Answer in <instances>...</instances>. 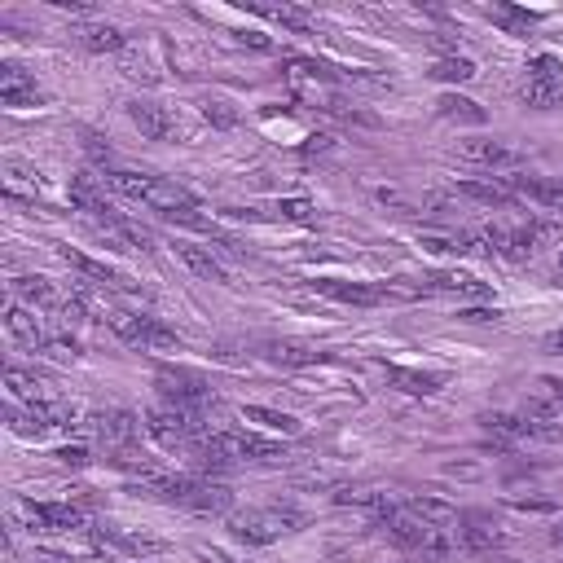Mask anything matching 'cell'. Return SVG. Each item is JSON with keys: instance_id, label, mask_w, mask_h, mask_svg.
Returning <instances> with one entry per match:
<instances>
[{"instance_id": "6da1fadb", "label": "cell", "mask_w": 563, "mask_h": 563, "mask_svg": "<svg viewBox=\"0 0 563 563\" xmlns=\"http://www.w3.org/2000/svg\"><path fill=\"white\" fill-rule=\"evenodd\" d=\"M304 528V511L295 506H260V511H242L229 515V533L247 546H273L282 533H300Z\"/></svg>"}, {"instance_id": "7a4b0ae2", "label": "cell", "mask_w": 563, "mask_h": 563, "mask_svg": "<svg viewBox=\"0 0 563 563\" xmlns=\"http://www.w3.org/2000/svg\"><path fill=\"white\" fill-rule=\"evenodd\" d=\"M106 181L115 185L124 198H137V203H150V207H159L163 216H172V212H185V207H194L190 203V194L181 190V185H168V181H159V176H141V172H106Z\"/></svg>"}, {"instance_id": "3957f363", "label": "cell", "mask_w": 563, "mask_h": 563, "mask_svg": "<svg viewBox=\"0 0 563 563\" xmlns=\"http://www.w3.org/2000/svg\"><path fill=\"white\" fill-rule=\"evenodd\" d=\"M146 427L150 436L159 440V445H185L190 449L198 436H203V418H198V410H185V405H154V410L146 414Z\"/></svg>"}, {"instance_id": "277c9868", "label": "cell", "mask_w": 563, "mask_h": 563, "mask_svg": "<svg viewBox=\"0 0 563 563\" xmlns=\"http://www.w3.org/2000/svg\"><path fill=\"white\" fill-rule=\"evenodd\" d=\"M106 322H110V330H115L124 344H137V348H154V352H168V348H176L181 339L172 335L168 326H159L154 317H141V313H128V308H110L106 313Z\"/></svg>"}, {"instance_id": "5b68a950", "label": "cell", "mask_w": 563, "mask_h": 563, "mask_svg": "<svg viewBox=\"0 0 563 563\" xmlns=\"http://www.w3.org/2000/svg\"><path fill=\"white\" fill-rule=\"evenodd\" d=\"M154 388L168 405H185V410H203L212 401V383L194 370H181V366H163L154 374Z\"/></svg>"}, {"instance_id": "8992f818", "label": "cell", "mask_w": 563, "mask_h": 563, "mask_svg": "<svg viewBox=\"0 0 563 563\" xmlns=\"http://www.w3.org/2000/svg\"><path fill=\"white\" fill-rule=\"evenodd\" d=\"M220 454H225L229 462H260V467H278V462H286L291 454H286V445H278V440H264L256 432H220Z\"/></svg>"}, {"instance_id": "52a82bcc", "label": "cell", "mask_w": 563, "mask_h": 563, "mask_svg": "<svg viewBox=\"0 0 563 563\" xmlns=\"http://www.w3.org/2000/svg\"><path fill=\"white\" fill-rule=\"evenodd\" d=\"M458 533H462V546L476 550V555H498V546L506 542V528L489 511H467L458 520Z\"/></svg>"}, {"instance_id": "ba28073f", "label": "cell", "mask_w": 563, "mask_h": 563, "mask_svg": "<svg viewBox=\"0 0 563 563\" xmlns=\"http://www.w3.org/2000/svg\"><path fill=\"white\" fill-rule=\"evenodd\" d=\"M22 515L31 520V528H40V533H71V528H84V511L71 502H27L22 506Z\"/></svg>"}, {"instance_id": "9c48e42d", "label": "cell", "mask_w": 563, "mask_h": 563, "mask_svg": "<svg viewBox=\"0 0 563 563\" xmlns=\"http://www.w3.org/2000/svg\"><path fill=\"white\" fill-rule=\"evenodd\" d=\"M313 286L326 295V300H335V304H357V308H370V304H383V300H388V295H383V286H366V282L317 278Z\"/></svg>"}, {"instance_id": "30bf717a", "label": "cell", "mask_w": 563, "mask_h": 563, "mask_svg": "<svg viewBox=\"0 0 563 563\" xmlns=\"http://www.w3.org/2000/svg\"><path fill=\"white\" fill-rule=\"evenodd\" d=\"M93 432L106 440L110 449H128L137 440V414L132 410H102L93 414Z\"/></svg>"}, {"instance_id": "8fae6325", "label": "cell", "mask_w": 563, "mask_h": 563, "mask_svg": "<svg viewBox=\"0 0 563 563\" xmlns=\"http://www.w3.org/2000/svg\"><path fill=\"white\" fill-rule=\"evenodd\" d=\"M128 119L141 128V137H146V141H168V137H176V119L163 106H154V102H132L128 106Z\"/></svg>"}, {"instance_id": "7c38bea8", "label": "cell", "mask_w": 563, "mask_h": 563, "mask_svg": "<svg viewBox=\"0 0 563 563\" xmlns=\"http://www.w3.org/2000/svg\"><path fill=\"white\" fill-rule=\"evenodd\" d=\"M71 36L84 44L88 53H124L128 40L119 27H110V22H80V27H71Z\"/></svg>"}, {"instance_id": "4fadbf2b", "label": "cell", "mask_w": 563, "mask_h": 563, "mask_svg": "<svg viewBox=\"0 0 563 563\" xmlns=\"http://www.w3.org/2000/svg\"><path fill=\"white\" fill-rule=\"evenodd\" d=\"M458 154L467 163H484V168H515L520 150H511L506 141H458Z\"/></svg>"}, {"instance_id": "5bb4252c", "label": "cell", "mask_w": 563, "mask_h": 563, "mask_svg": "<svg viewBox=\"0 0 563 563\" xmlns=\"http://www.w3.org/2000/svg\"><path fill=\"white\" fill-rule=\"evenodd\" d=\"M264 357L278 361V366H286V370H304V366H322L326 352L313 348V344H300V339H278V344L264 348Z\"/></svg>"}, {"instance_id": "9a60e30c", "label": "cell", "mask_w": 563, "mask_h": 563, "mask_svg": "<svg viewBox=\"0 0 563 563\" xmlns=\"http://www.w3.org/2000/svg\"><path fill=\"white\" fill-rule=\"evenodd\" d=\"M511 194L546 207V212H563V181H546V176H533V181H528V176H515Z\"/></svg>"}, {"instance_id": "2e32d148", "label": "cell", "mask_w": 563, "mask_h": 563, "mask_svg": "<svg viewBox=\"0 0 563 563\" xmlns=\"http://www.w3.org/2000/svg\"><path fill=\"white\" fill-rule=\"evenodd\" d=\"M0 102L5 106H36L40 88H36V80H27L14 62H5L0 66Z\"/></svg>"}, {"instance_id": "e0dca14e", "label": "cell", "mask_w": 563, "mask_h": 563, "mask_svg": "<svg viewBox=\"0 0 563 563\" xmlns=\"http://www.w3.org/2000/svg\"><path fill=\"white\" fill-rule=\"evenodd\" d=\"M5 326H9V335H14L22 348H49V335L40 330V322H36V313H31V308L9 304L5 308Z\"/></svg>"}, {"instance_id": "ac0fdd59", "label": "cell", "mask_w": 563, "mask_h": 563, "mask_svg": "<svg viewBox=\"0 0 563 563\" xmlns=\"http://www.w3.org/2000/svg\"><path fill=\"white\" fill-rule=\"evenodd\" d=\"M388 383L396 392H410V396H436L445 388V374H418L405 366H388Z\"/></svg>"}, {"instance_id": "d6986e66", "label": "cell", "mask_w": 563, "mask_h": 563, "mask_svg": "<svg viewBox=\"0 0 563 563\" xmlns=\"http://www.w3.org/2000/svg\"><path fill=\"white\" fill-rule=\"evenodd\" d=\"M62 260L71 264L75 273H84L88 282H97V286H110V291H119V286H128V282L119 278L115 269H110V264H102V260H88V256H80V251H75V247H62Z\"/></svg>"}, {"instance_id": "ffe728a7", "label": "cell", "mask_w": 563, "mask_h": 563, "mask_svg": "<svg viewBox=\"0 0 563 563\" xmlns=\"http://www.w3.org/2000/svg\"><path fill=\"white\" fill-rule=\"evenodd\" d=\"M176 256H181L185 264H190V273H198L203 282H229V273H225V264H220L212 251H203V247H190V242H176Z\"/></svg>"}, {"instance_id": "44dd1931", "label": "cell", "mask_w": 563, "mask_h": 563, "mask_svg": "<svg viewBox=\"0 0 563 563\" xmlns=\"http://www.w3.org/2000/svg\"><path fill=\"white\" fill-rule=\"evenodd\" d=\"M458 194L480 203V207H511L515 203L511 185H502V181H458Z\"/></svg>"}, {"instance_id": "7402d4cb", "label": "cell", "mask_w": 563, "mask_h": 563, "mask_svg": "<svg viewBox=\"0 0 563 563\" xmlns=\"http://www.w3.org/2000/svg\"><path fill=\"white\" fill-rule=\"evenodd\" d=\"M423 291H445V295H476V300H484L489 295V286L476 282L471 273H432V278L423 282Z\"/></svg>"}, {"instance_id": "603a6c76", "label": "cell", "mask_w": 563, "mask_h": 563, "mask_svg": "<svg viewBox=\"0 0 563 563\" xmlns=\"http://www.w3.org/2000/svg\"><path fill=\"white\" fill-rule=\"evenodd\" d=\"M520 97L533 110H555V106H563V80H537V75H528Z\"/></svg>"}, {"instance_id": "cb8c5ba5", "label": "cell", "mask_w": 563, "mask_h": 563, "mask_svg": "<svg viewBox=\"0 0 563 563\" xmlns=\"http://www.w3.org/2000/svg\"><path fill=\"white\" fill-rule=\"evenodd\" d=\"M14 295L22 300V308H53L58 304V295H53V286L49 278H14Z\"/></svg>"}, {"instance_id": "d4e9b609", "label": "cell", "mask_w": 563, "mask_h": 563, "mask_svg": "<svg viewBox=\"0 0 563 563\" xmlns=\"http://www.w3.org/2000/svg\"><path fill=\"white\" fill-rule=\"evenodd\" d=\"M242 418H247V423L269 427V432H282V436H295V432H300V423H295L291 414L269 410V405H242Z\"/></svg>"}, {"instance_id": "484cf974", "label": "cell", "mask_w": 563, "mask_h": 563, "mask_svg": "<svg viewBox=\"0 0 563 563\" xmlns=\"http://www.w3.org/2000/svg\"><path fill=\"white\" fill-rule=\"evenodd\" d=\"M410 511L418 515V520L436 524V528H449V524H458V520H462V515L454 511V506L440 502V498H414V502H410Z\"/></svg>"}, {"instance_id": "4316f807", "label": "cell", "mask_w": 563, "mask_h": 563, "mask_svg": "<svg viewBox=\"0 0 563 563\" xmlns=\"http://www.w3.org/2000/svg\"><path fill=\"white\" fill-rule=\"evenodd\" d=\"M436 110H440L445 119H458V124H484V110L471 102V97H458V93H445V97L436 102Z\"/></svg>"}, {"instance_id": "83f0119b", "label": "cell", "mask_w": 563, "mask_h": 563, "mask_svg": "<svg viewBox=\"0 0 563 563\" xmlns=\"http://www.w3.org/2000/svg\"><path fill=\"white\" fill-rule=\"evenodd\" d=\"M418 242L427 251H436V256H467V251H476V238L467 234H423Z\"/></svg>"}, {"instance_id": "f1b7e54d", "label": "cell", "mask_w": 563, "mask_h": 563, "mask_svg": "<svg viewBox=\"0 0 563 563\" xmlns=\"http://www.w3.org/2000/svg\"><path fill=\"white\" fill-rule=\"evenodd\" d=\"M489 18L498 22V27L511 31V36H528V31H533V22H537L533 14H528V9H515V5H493Z\"/></svg>"}, {"instance_id": "f546056e", "label": "cell", "mask_w": 563, "mask_h": 563, "mask_svg": "<svg viewBox=\"0 0 563 563\" xmlns=\"http://www.w3.org/2000/svg\"><path fill=\"white\" fill-rule=\"evenodd\" d=\"M5 388L14 392L18 401H31V405H40V388H44V383L36 379V374H27V370L9 366V370H5Z\"/></svg>"}, {"instance_id": "4dcf8cb0", "label": "cell", "mask_w": 563, "mask_h": 563, "mask_svg": "<svg viewBox=\"0 0 563 563\" xmlns=\"http://www.w3.org/2000/svg\"><path fill=\"white\" fill-rule=\"evenodd\" d=\"M432 80L467 84V80H476V62H471V58H440V62L432 66Z\"/></svg>"}, {"instance_id": "1f68e13d", "label": "cell", "mask_w": 563, "mask_h": 563, "mask_svg": "<svg viewBox=\"0 0 563 563\" xmlns=\"http://www.w3.org/2000/svg\"><path fill=\"white\" fill-rule=\"evenodd\" d=\"M273 216L291 220V225H308V220H313V203H308V198H282V203L273 207Z\"/></svg>"}, {"instance_id": "d6a6232c", "label": "cell", "mask_w": 563, "mask_h": 563, "mask_svg": "<svg viewBox=\"0 0 563 563\" xmlns=\"http://www.w3.org/2000/svg\"><path fill=\"white\" fill-rule=\"evenodd\" d=\"M5 172H9V194H18V185H27L31 194L40 190V172H36V168H27V163L9 159V163H5Z\"/></svg>"}, {"instance_id": "836d02e7", "label": "cell", "mask_w": 563, "mask_h": 563, "mask_svg": "<svg viewBox=\"0 0 563 563\" xmlns=\"http://www.w3.org/2000/svg\"><path fill=\"white\" fill-rule=\"evenodd\" d=\"M124 75H128V80H141V84L159 80V75H154V66L146 62V53H137V49H124Z\"/></svg>"}, {"instance_id": "e575fe53", "label": "cell", "mask_w": 563, "mask_h": 563, "mask_svg": "<svg viewBox=\"0 0 563 563\" xmlns=\"http://www.w3.org/2000/svg\"><path fill=\"white\" fill-rule=\"evenodd\" d=\"M528 75H537V80H563V62L555 53H542V58L528 62Z\"/></svg>"}, {"instance_id": "d590c367", "label": "cell", "mask_w": 563, "mask_h": 563, "mask_svg": "<svg viewBox=\"0 0 563 563\" xmlns=\"http://www.w3.org/2000/svg\"><path fill=\"white\" fill-rule=\"evenodd\" d=\"M203 115L212 119L216 128H234V124H238V115L229 110V102H220V97H207V102H203Z\"/></svg>"}, {"instance_id": "8d00e7d4", "label": "cell", "mask_w": 563, "mask_h": 563, "mask_svg": "<svg viewBox=\"0 0 563 563\" xmlns=\"http://www.w3.org/2000/svg\"><path fill=\"white\" fill-rule=\"evenodd\" d=\"M44 352H49V357H58V361H75V357H80V344H75L71 335H53Z\"/></svg>"}, {"instance_id": "74e56055", "label": "cell", "mask_w": 563, "mask_h": 563, "mask_svg": "<svg viewBox=\"0 0 563 563\" xmlns=\"http://www.w3.org/2000/svg\"><path fill=\"white\" fill-rule=\"evenodd\" d=\"M264 14H269V18H278L282 22V27H291V31H308V18L304 14H295V9H264Z\"/></svg>"}, {"instance_id": "f35d334b", "label": "cell", "mask_w": 563, "mask_h": 563, "mask_svg": "<svg viewBox=\"0 0 563 563\" xmlns=\"http://www.w3.org/2000/svg\"><path fill=\"white\" fill-rule=\"evenodd\" d=\"M80 137H84V150H88V154H93V159H97V163H106V159H110V146H106V141H102V137H97V132H93V128H84V132H80Z\"/></svg>"}, {"instance_id": "ab89813d", "label": "cell", "mask_w": 563, "mask_h": 563, "mask_svg": "<svg viewBox=\"0 0 563 563\" xmlns=\"http://www.w3.org/2000/svg\"><path fill=\"white\" fill-rule=\"evenodd\" d=\"M53 458L66 462V467H88V449H84V445H66V449H58Z\"/></svg>"}, {"instance_id": "60d3db41", "label": "cell", "mask_w": 563, "mask_h": 563, "mask_svg": "<svg viewBox=\"0 0 563 563\" xmlns=\"http://www.w3.org/2000/svg\"><path fill=\"white\" fill-rule=\"evenodd\" d=\"M542 388L550 392V401H555L559 410H563V379H555V374H546V379H542Z\"/></svg>"}, {"instance_id": "b9f144b4", "label": "cell", "mask_w": 563, "mask_h": 563, "mask_svg": "<svg viewBox=\"0 0 563 563\" xmlns=\"http://www.w3.org/2000/svg\"><path fill=\"white\" fill-rule=\"evenodd\" d=\"M198 559H203V563H234L229 555H220V550H212V546H203V550H198Z\"/></svg>"}, {"instance_id": "7bdbcfd3", "label": "cell", "mask_w": 563, "mask_h": 563, "mask_svg": "<svg viewBox=\"0 0 563 563\" xmlns=\"http://www.w3.org/2000/svg\"><path fill=\"white\" fill-rule=\"evenodd\" d=\"M542 344H546V352H559V357H563V330H550Z\"/></svg>"}, {"instance_id": "ee69618b", "label": "cell", "mask_w": 563, "mask_h": 563, "mask_svg": "<svg viewBox=\"0 0 563 563\" xmlns=\"http://www.w3.org/2000/svg\"><path fill=\"white\" fill-rule=\"evenodd\" d=\"M484 563H520V559H511V555H484Z\"/></svg>"}, {"instance_id": "f6af8a7d", "label": "cell", "mask_w": 563, "mask_h": 563, "mask_svg": "<svg viewBox=\"0 0 563 563\" xmlns=\"http://www.w3.org/2000/svg\"><path fill=\"white\" fill-rule=\"evenodd\" d=\"M550 542H555V546H559V550H563V524H559V528H555V533H550Z\"/></svg>"}, {"instance_id": "bcb514c9", "label": "cell", "mask_w": 563, "mask_h": 563, "mask_svg": "<svg viewBox=\"0 0 563 563\" xmlns=\"http://www.w3.org/2000/svg\"><path fill=\"white\" fill-rule=\"evenodd\" d=\"M559 269H563V251H559Z\"/></svg>"}]
</instances>
